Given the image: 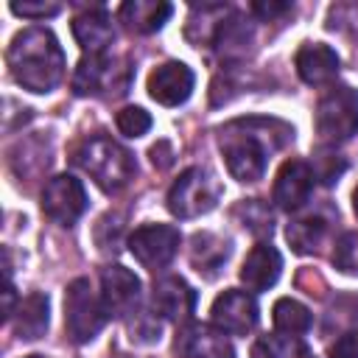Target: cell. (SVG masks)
<instances>
[{"label": "cell", "mask_w": 358, "mask_h": 358, "mask_svg": "<svg viewBox=\"0 0 358 358\" xmlns=\"http://www.w3.org/2000/svg\"><path fill=\"white\" fill-rule=\"evenodd\" d=\"M6 64L14 81L31 92H50L64 78V50L56 34L45 25H31L14 34Z\"/></svg>", "instance_id": "6da1fadb"}, {"label": "cell", "mask_w": 358, "mask_h": 358, "mask_svg": "<svg viewBox=\"0 0 358 358\" xmlns=\"http://www.w3.org/2000/svg\"><path fill=\"white\" fill-rule=\"evenodd\" d=\"M277 126H280L277 120L249 117V120H232L221 129L218 148L224 154V162L232 179L249 185L266 173L271 151L285 143V140H274L271 129Z\"/></svg>", "instance_id": "7a4b0ae2"}, {"label": "cell", "mask_w": 358, "mask_h": 358, "mask_svg": "<svg viewBox=\"0 0 358 358\" xmlns=\"http://www.w3.org/2000/svg\"><path fill=\"white\" fill-rule=\"evenodd\" d=\"M76 165L81 171L90 173V179L103 190V193H117L123 190L134 173H137V162L131 157L129 148H123L117 140L106 137V134H95L87 137L78 148H76Z\"/></svg>", "instance_id": "3957f363"}, {"label": "cell", "mask_w": 358, "mask_h": 358, "mask_svg": "<svg viewBox=\"0 0 358 358\" xmlns=\"http://www.w3.org/2000/svg\"><path fill=\"white\" fill-rule=\"evenodd\" d=\"M131 84V67L126 59L101 53V56H84L73 73V92L76 95H92V98H120L129 92Z\"/></svg>", "instance_id": "277c9868"}, {"label": "cell", "mask_w": 358, "mask_h": 358, "mask_svg": "<svg viewBox=\"0 0 358 358\" xmlns=\"http://www.w3.org/2000/svg\"><path fill=\"white\" fill-rule=\"evenodd\" d=\"M221 199V182L210 168L193 165L179 173L168 190V210L176 218H199L210 213Z\"/></svg>", "instance_id": "5b68a950"}, {"label": "cell", "mask_w": 358, "mask_h": 358, "mask_svg": "<svg viewBox=\"0 0 358 358\" xmlns=\"http://www.w3.org/2000/svg\"><path fill=\"white\" fill-rule=\"evenodd\" d=\"M106 310L101 302V294H95L92 282L87 277H78L67 285L64 291V330L76 344L92 341L103 324H106Z\"/></svg>", "instance_id": "8992f818"}, {"label": "cell", "mask_w": 358, "mask_h": 358, "mask_svg": "<svg viewBox=\"0 0 358 358\" xmlns=\"http://www.w3.org/2000/svg\"><path fill=\"white\" fill-rule=\"evenodd\" d=\"M358 131V92L347 84L330 87L316 103V134L322 143H344Z\"/></svg>", "instance_id": "52a82bcc"}, {"label": "cell", "mask_w": 358, "mask_h": 358, "mask_svg": "<svg viewBox=\"0 0 358 358\" xmlns=\"http://www.w3.org/2000/svg\"><path fill=\"white\" fill-rule=\"evenodd\" d=\"M179 241L182 235L171 224H143L129 235V252L143 268L159 271L176 257Z\"/></svg>", "instance_id": "ba28073f"}, {"label": "cell", "mask_w": 358, "mask_h": 358, "mask_svg": "<svg viewBox=\"0 0 358 358\" xmlns=\"http://www.w3.org/2000/svg\"><path fill=\"white\" fill-rule=\"evenodd\" d=\"M39 204H42V213L53 224L73 227L87 210V190H84L81 179H76L70 173H59V176L45 182Z\"/></svg>", "instance_id": "9c48e42d"}, {"label": "cell", "mask_w": 358, "mask_h": 358, "mask_svg": "<svg viewBox=\"0 0 358 358\" xmlns=\"http://www.w3.org/2000/svg\"><path fill=\"white\" fill-rule=\"evenodd\" d=\"M98 294H101L106 316L129 319L140 308L143 285H140V277L134 271H129L126 266H106L101 271V291Z\"/></svg>", "instance_id": "30bf717a"}, {"label": "cell", "mask_w": 358, "mask_h": 358, "mask_svg": "<svg viewBox=\"0 0 358 358\" xmlns=\"http://www.w3.org/2000/svg\"><path fill=\"white\" fill-rule=\"evenodd\" d=\"M257 302L252 294L238 291V288H227L224 294L215 296L213 308H210V319L218 330H224L227 336H246L255 330L257 324Z\"/></svg>", "instance_id": "8fae6325"}, {"label": "cell", "mask_w": 358, "mask_h": 358, "mask_svg": "<svg viewBox=\"0 0 358 358\" xmlns=\"http://www.w3.org/2000/svg\"><path fill=\"white\" fill-rule=\"evenodd\" d=\"M196 308V291L176 274L159 277L151 288V310L162 322H187Z\"/></svg>", "instance_id": "7c38bea8"}, {"label": "cell", "mask_w": 358, "mask_h": 358, "mask_svg": "<svg viewBox=\"0 0 358 358\" xmlns=\"http://www.w3.org/2000/svg\"><path fill=\"white\" fill-rule=\"evenodd\" d=\"M196 84L193 70L185 62H165L148 76V95L162 106H179L190 98Z\"/></svg>", "instance_id": "4fadbf2b"}, {"label": "cell", "mask_w": 358, "mask_h": 358, "mask_svg": "<svg viewBox=\"0 0 358 358\" xmlns=\"http://www.w3.org/2000/svg\"><path fill=\"white\" fill-rule=\"evenodd\" d=\"M313 179H316V173L305 159L282 162V168L277 171V179H274V190H271L274 204L288 213L299 210L313 193Z\"/></svg>", "instance_id": "5bb4252c"}, {"label": "cell", "mask_w": 358, "mask_h": 358, "mask_svg": "<svg viewBox=\"0 0 358 358\" xmlns=\"http://www.w3.org/2000/svg\"><path fill=\"white\" fill-rule=\"evenodd\" d=\"M179 358H235L224 330L215 324H185L176 336Z\"/></svg>", "instance_id": "9a60e30c"}, {"label": "cell", "mask_w": 358, "mask_h": 358, "mask_svg": "<svg viewBox=\"0 0 358 358\" xmlns=\"http://www.w3.org/2000/svg\"><path fill=\"white\" fill-rule=\"evenodd\" d=\"M73 36L81 45L84 56H101L109 50V45L115 42V28H112V17L106 14V8L95 6L87 8L81 14L73 17Z\"/></svg>", "instance_id": "2e32d148"}, {"label": "cell", "mask_w": 358, "mask_h": 358, "mask_svg": "<svg viewBox=\"0 0 358 358\" xmlns=\"http://www.w3.org/2000/svg\"><path fill=\"white\" fill-rule=\"evenodd\" d=\"M294 64H296V73L305 84L310 87H322V84H330L338 73V53L324 45V42H305L296 56H294Z\"/></svg>", "instance_id": "e0dca14e"}, {"label": "cell", "mask_w": 358, "mask_h": 358, "mask_svg": "<svg viewBox=\"0 0 358 358\" xmlns=\"http://www.w3.org/2000/svg\"><path fill=\"white\" fill-rule=\"evenodd\" d=\"M282 271V257L271 243H257L241 266V282L249 291H268Z\"/></svg>", "instance_id": "ac0fdd59"}, {"label": "cell", "mask_w": 358, "mask_h": 358, "mask_svg": "<svg viewBox=\"0 0 358 358\" xmlns=\"http://www.w3.org/2000/svg\"><path fill=\"white\" fill-rule=\"evenodd\" d=\"M14 333L17 338L22 341H34L39 336H45L48 324H50V302H48V294L42 291H31L28 296H22L14 308Z\"/></svg>", "instance_id": "d6986e66"}, {"label": "cell", "mask_w": 358, "mask_h": 358, "mask_svg": "<svg viewBox=\"0 0 358 358\" xmlns=\"http://www.w3.org/2000/svg\"><path fill=\"white\" fill-rule=\"evenodd\" d=\"M171 14H173V6L162 3V0H126L117 8L120 22L129 31H134V34H154V31H159L168 22Z\"/></svg>", "instance_id": "ffe728a7"}, {"label": "cell", "mask_w": 358, "mask_h": 358, "mask_svg": "<svg viewBox=\"0 0 358 358\" xmlns=\"http://www.w3.org/2000/svg\"><path fill=\"white\" fill-rule=\"evenodd\" d=\"M330 232V218L324 213H305L299 218H294L288 227H285V238L291 243V249L296 255H313L319 252V246L324 243Z\"/></svg>", "instance_id": "44dd1931"}, {"label": "cell", "mask_w": 358, "mask_h": 358, "mask_svg": "<svg viewBox=\"0 0 358 358\" xmlns=\"http://www.w3.org/2000/svg\"><path fill=\"white\" fill-rule=\"evenodd\" d=\"M229 252H232L229 241L218 238L215 232H196L190 238V263L204 277H215L229 260Z\"/></svg>", "instance_id": "7402d4cb"}, {"label": "cell", "mask_w": 358, "mask_h": 358, "mask_svg": "<svg viewBox=\"0 0 358 358\" xmlns=\"http://www.w3.org/2000/svg\"><path fill=\"white\" fill-rule=\"evenodd\" d=\"M252 39H255V31H252L249 20H243L238 11H232V14L221 22V28H218V34H215V39H213V48L218 50L221 59L235 62V59H243V56H246Z\"/></svg>", "instance_id": "603a6c76"}, {"label": "cell", "mask_w": 358, "mask_h": 358, "mask_svg": "<svg viewBox=\"0 0 358 358\" xmlns=\"http://www.w3.org/2000/svg\"><path fill=\"white\" fill-rule=\"evenodd\" d=\"M232 14L229 6L224 3H201V6H193L190 8V17H187V28H185V36L201 48V45H213L221 22Z\"/></svg>", "instance_id": "cb8c5ba5"}, {"label": "cell", "mask_w": 358, "mask_h": 358, "mask_svg": "<svg viewBox=\"0 0 358 358\" xmlns=\"http://www.w3.org/2000/svg\"><path fill=\"white\" fill-rule=\"evenodd\" d=\"M271 322H274V330L277 333H282L288 338H299V336H305L310 330L313 316H310V310L302 302H296L291 296H282V299L274 302Z\"/></svg>", "instance_id": "d4e9b609"}, {"label": "cell", "mask_w": 358, "mask_h": 358, "mask_svg": "<svg viewBox=\"0 0 358 358\" xmlns=\"http://www.w3.org/2000/svg\"><path fill=\"white\" fill-rule=\"evenodd\" d=\"M126 327H129V338L134 344H154L159 341V333H162V319L148 308H137L129 319H126Z\"/></svg>", "instance_id": "484cf974"}, {"label": "cell", "mask_w": 358, "mask_h": 358, "mask_svg": "<svg viewBox=\"0 0 358 358\" xmlns=\"http://www.w3.org/2000/svg\"><path fill=\"white\" fill-rule=\"evenodd\" d=\"M235 215H241V221H243V227L249 229V232H255V235H271V229H274V218H271V210L260 201V199H249V201H241L238 207H235Z\"/></svg>", "instance_id": "4316f807"}, {"label": "cell", "mask_w": 358, "mask_h": 358, "mask_svg": "<svg viewBox=\"0 0 358 358\" xmlns=\"http://www.w3.org/2000/svg\"><path fill=\"white\" fill-rule=\"evenodd\" d=\"M333 266L344 274H358V232H344L336 241Z\"/></svg>", "instance_id": "83f0119b"}, {"label": "cell", "mask_w": 358, "mask_h": 358, "mask_svg": "<svg viewBox=\"0 0 358 358\" xmlns=\"http://www.w3.org/2000/svg\"><path fill=\"white\" fill-rule=\"evenodd\" d=\"M115 123H117V131L126 134V137H143L148 129H151V115L140 106H126L115 115Z\"/></svg>", "instance_id": "f1b7e54d"}, {"label": "cell", "mask_w": 358, "mask_h": 358, "mask_svg": "<svg viewBox=\"0 0 358 358\" xmlns=\"http://www.w3.org/2000/svg\"><path fill=\"white\" fill-rule=\"evenodd\" d=\"M11 11L14 14H20V17H25V20H48V17H56L59 11H62V6L59 3H45V0H39V3H34V0H22V3H11Z\"/></svg>", "instance_id": "f546056e"}, {"label": "cell", "mask_w": 358, "mask_h": 358, "mask_svg": "<svg viewBox=\"0 0 358 358\" xmlns=\"http://www.w3.org/2000/svg\"><path fill=\"white\" fill-rule=\"evenodd\" d=\"M288 347L277 338V336H260L252 344V358H285Z\"/></svg>", "instance_id": "4dcf8cb0"}, {"label": "cell", "mask_w": 358, "mask_h": 358, "mask_svg": "<svg viewBox=\"0 0 358 358\" xmlns=\"http://www.w3.org/2000/svg\"><path fill=\"white\" fill-rule=\"evenodd\" d=\"M330 358H358V330L341 333L330 347Z\"/></svg>", "instance_id": "1f68e13d"}, {"label": "cell", "mask_w": 358, "mask_h": 358, "mask_svg": "<svg viewBox=\"0 0 358 358\" xmlns=\"http://www.w3.org/2000/svg\"><path fill=\"white\" fill-rule=\"evenodd\" d=\"M288 11H291V3H274V0H268V3H263V0L252 3V14H255V17H260L263 22L277 20V17L288 14Z\"/></svg>", "instance_id": "d6a6232c"}, {"label": "cell", "mask_w": 358, "mask_h": 358, "mask_svg": "<svg viewBox=\"0 0 358 358\" xmlns=\"http://www.w3.org/2000/svg\"><path fill=\"white\" fill-rule=\"evenodd\" d=\"M165 148H168V143H157V145L151 148V162L159 165V168H168V165L173 162V157H165V154H162Z\"/></svg>", "instance_id": "836d02e7"}, {"label": "cell", "mask_w": 358, "mask_h": 358, "mask_svg": "<svg viewBox=\"0 0 358 358\" xmlns=\"http://www.w3.org/2000/svg\"><path fill=\"white\" fill-rule=\"evenodd\" d=\"M352 210H355V215H358V187H355V193H352Z\"/></svg>", "instance_id": "e575fe53"}, {"label": "cell", "mask_w": 358, "mask_h": 358, "mask_svg": "<svg viewBox=\"0 0 358 358\" xmlns=\"http://www.w3.org/2000/svg\"><path fill=\"white\" fill-rule=\"evenodd\" d=\"M25 358H45V355H25Z\"/></svg>", "instance_id": "d590c367"}, {"label": "cell", "mask_w": 358, "mask_h": 358, "mask_svg": "<svg viewBox=\"0 0 358 358\" xmlns=\"http://www.w3.org/2000/svg\"><path fill=\"white\" fill-rule=\"evenodd\" d=\"M302 358H313V355H308V352H302Z\"/></svg>", "instance_id": "8d00e7d4"}]
</instances>
